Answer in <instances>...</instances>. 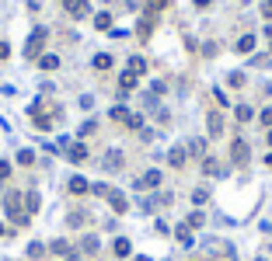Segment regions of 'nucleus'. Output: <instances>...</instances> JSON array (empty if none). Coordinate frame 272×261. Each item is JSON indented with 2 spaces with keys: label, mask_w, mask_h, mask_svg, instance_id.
I'll list each match as a JSON object with an SVG mask.
<instances>
[{
  "label": "nucleus",
  "mask_w": 272,
  "mask_h": 261,
  "mask_svg": "<svg viewBox=\"0 0 272 261\" xmlns=\"http://www.w3.org/2000/svg\"><path fill=\"white\" fill-rule=\"evenodd\" d=\"M46 35H49L46 28H35V32H32V39H28V46H25V56H28V60H35V56L42 53V42H46Z\"/></svg>",
  "instance_id": "obj_1"
},
{
  "label": "nucleus",
  "mask_w": 272,
  "mask_h": 261,
  "mask_svg": "<svg viewBox=\"0 0 272 261\" xmlns=\"http://www.w3.org/2000/svg\"><path fill=\"white\" fill-rule=\"evenodd\" d=\"M7 212H11V219L21 226V223H28V212H21V195L18 192H11L7 195Z\"/></svg>",
  "instance_id": "obj_2"
},
{
  "label": "nucleus",
  "mask_w": 272,
  "mask_h": 261,
  "mask_svg": "<svg viewBox=\"0 0 272 261\" xmlns=\"http://www.w3.org/2000/svg\"><path fill=\"white\" fill-rule=\"evenodd\" d=\"M185 157H189V150H185V146H171L168 164H171V167H185Z\"/></svg>",
  "instance_id": "obj_3"
},
{
  "label": "nucleus",
  "mask_w": 272,
  "mask_h": 261,
  "mask_svg": "<svg viewBox=\"0 0 272 261\" xmlns=\"http://www.w3.org/2000/svg\"><path fill=\"white\" fill-rule=\"evenodd\" d=\"M67 160H73V164H84V160H87V146H80V143L67 146Z\"/></svg>",
  "instance_id": "obj_4"
},
{
  "label": "nucleus",
  "mask_w": 272,
  "mask_h": 261,
  "mask_svg": "<svg viewBox=\"0 0 272 261\" xmlns=\"http://www.w3.org/2000/svg\"><path fill=\"white\" fill-rule=\"evenodd\" d=\"M161 185V171H147L140 181H136V188H157Z\"/></svg>",
  "instance_id": "obj_5"
},
{
  "label": "nucleus",
  "mask_w": 272,
  "mask_h": 261,
  "mask_svg": "<svg viewBox=\"0 0 272 261\" xmlns=\"http://www.w3.org/2000/svg\"><path fill=\"white\" fill-rule=\"evenodd\" d=\"M136 84H140V77H136L133 70H126V73L119 77V87H122V94H129V91H133Z\"/></svg>",
  "instance_id": "obj_6"
},
{
  "label": "nucleus",
  "mask_w": 272,
  "mask_h": 261,
  "mask_svg": "<svg viewBox=\"0 0 272 261\" xmlns=\"http://www.w3.org/2000/svg\"><path fill=\"white\" fill-rule=\"evenodd\" d=\"M108 202H112V209H115V212H126V209H129V202H126V195H122V192H115V188L108 192Z\"/></svg>",
  "instance_id": "obj_7"
},
{
  "label": "nucleus",
  "mask_w": 272,
  "mask_h": 261,
  "mask_svg": "<svg viewBox=\"0 0 272 261\" xmlns=\"http://www.w3.org/2000/svg\"><path fill=\"white\" fill-rule=\"evenodd\" d=\"M230 153H234V164H244L248 160V143L244 139H234V150Z\"/></svg>",
  "instance_id": "obj_8"
},
{
  "label": "nucleus",
  "mask_w": 272,
  "mask_h": 261,
  "mask_svg": "<svg viewBox=\"0 0 272 261\" xmlns=\"http://www.w3.org/2000/svg\"><path fill=\"white\" fill-rule=\"evenodd\" d=\"M39 66H42V70H56V66H60V56H56V53H46V56H39Z\"/></svg>",
  "instance_id": "obj_9"
},
{
  "label": "nucleus",
  "mask_w": 272,
  "mask_h": 261,
  "mask_svg": "<svg viewBox=\"0 0 272 261\" xmlns=\"http://www.w3.org/2000/svg\"><path fill=\"white\" fill-rule=\"evenodd\" d=\"M94 28H98V32H108V28H112V14H108V11H105V14H94Z\"/></svg>",
  "instance_id": "obj_10"
},
{
  "label": "nucleus",
  "mask_w": 272,
  "mask_h": 261,
  "mask_svg": "<svg viewBox=\"0 0 272 261\" xmlns=\"http://www.w3.org/2000/svg\"><path fill=\"white\" fill-rule=\"evenodd\" d=\"M206 122H209V136H220V129H223V119H220L216 112H209V119H206Z\"/></svg>",
  "instance_id": "obj_11"
},
{
  "label": "nucleus",
  "mask_w": 272,
  "mask_h": 261,
  "mask_svg": "<svg viewBox=\"0 0 272 261\" xmlns=\"http://www.w3.org/2000/svg\"><path fill=\"white\" fill-rule=\"evenodd\" d=\"M67 11H70V14H80V18H84V14H87V0H67Z\"/></svg>",
  "instance_id": "obj_12"
},
{
  "label": "nucleus",
  "mask_w": 272,
  "mask_h": 261,
  "mask_svg": "<svg viewBox=\"0 0 272 261\" xmlns=\"http://www.w3.org/2000/svg\"><path fill=\"white\" fill-rule=\"evenodd\" d=\"M112 63H115V60H112L108 53H98V56H94V70H112Z\"/></svg>",
  "instance_id": "obj_13"
},
{
  "label": "nucleus",
  "mask_w": 272,
  "mask_h": 261,
  "mask_svg": "<svg viewBox=\"0 0 272 261\" xmlns=\"http://www.w3.org/2000/svg\"><path fill=\"white\" fill-rule=\"evenodd\" d=\"M255 49V35H241L237 39V53H251Z\"/></svg>",
  "instance_id": "obj_14"
},
{
  "label": "nucleus",
  "mask_w": 272,
  "mask_h": 261,
  "mask_svg": "<svg viewBox=\"0 0 272 261\" xmlns=\"http://www.w3.org/2000/svg\"><path fill=\"white\" fill-rule=\"evenodd\" d=\"M87 188H91V185H87L84 178H70V192H73V195H84Z\"/></svg>",
  "instance_id": "obj_15"
},
{
  "label": "nucleus",
  "mask_w": 272,
  "mask_h": 261,
  "mask_svg": "<svg viewBox=\"0 0 272 261\" xmlns=\"http://www.w3.org/2000/svg\"><path fill=\"white\" fill-rule=\"evenodd\" d=\"M129 251H133V244H129L126 237H119V240H115V254H119V258H126Z\"/></svg>",
  "instance_id": "obj_16"
},
{
  "label": "nucleus",
  "mask_w": 272,
  "mask_h": 261,
  "mask_svg": "<svg viewBox=\"0 0 272 261\" xmlns=\"http://www.w3.org/2000/svg\"><path fill=\"white\" fill-rule=\"evenodd\" d=\"M234 115H237V122H248L255 112H251V105H237V112H234Z\"/></svg>",
  "instance_id": "obj_17"
},
{
  "label": "nucleus",
  "mask_w": 272,
  "mask_h": 261,
  "mask_svg": "<svg viewBox=\"0 0 272 261\" xmlns=\"http://www.w3.org/2000/svg\"><path fill=\"white\" fill-rule=\"evenodd\" d=\"M129 70H133L136 77H140V73H147V60H140V56H133V60H129Z\"/></svg>",
  "instance_id": "obj_18"
},
{
  "label": "nucleus",
  "mask_w": 272,
  "mask_h": 261,
  "mask_svg": "<svg viewBox=\"0 0 272 261\" xmlns=\"http://www.w3.org/2000/svg\"><path fill=\"white\" fill-rule=\"evenodd\" d=\"M203 171H206V174H220V164H216V157H206V160H203Z\"/></svg>",
  "instance_id": "obj_19"
},
{
  "label": "nucleus",
  "mask_w": 272,
  "mask_h": 261,
  "mask_svg": "<svg viewBox=\"0 0 272 261\" xmlns=\"http://www.w3.org/2000/svg\"><path fill=\"white\" fill-rule=\"evenodd\" d=\"M227 84H230V87H244V73H241V70H234V73L227 77Z\"/></svg>",
  "instance_id": "obj_20"
},
{
  "label": "nucleus",
  "mask_w": 272,
  "mask_h": 261,
  "mask_svg": "<svg viewBox=\"0 0 272 261\" xmlns=\"http://www.w3.org/2000/svg\"><path fill=\"white\" fill-rule=\"evenodd\" d=\"M108 115H112V119H115V122H126V119H129V112H126V108H122V105H115V108H112V112H108Z\"/></svg>",
  "instance_id": "obj_21"
},
{
  "label": "nucleus",
  "mask_w": 272,
  "mask_h": 261,
  "mask_svg": "<svg viewBox=\"0 0 272 261\" xmlns=\"http://www.w3.org/2000/svg\"><path fill=\"white\" fill-rule=\"evenodd\" d=\"M108 157H112V160H105V167H112V171H115V167H122V153H119V150H112Z\"/></svg>",
  "instance_id": "obj_22"
},
{
  "label": "nucleus",
  "mask_w": 272,
  "mask_h": 261,
  "mask_svg": "<svg viewBox=\"0 0 272 261\" xmlns=\"http://www.w3.org/2000/svg\"><path fill=\"white\" fill-rule=\"evenodd\" d=\"M175 237H178V240H182V244H192V233H189V223H182V226H178V233H175Z\"/></svg>",
  "instance_id": "obj_23"
},
{
  "label": "nucleus",
  "mask_w": 272,
  "mask_h": 261,
  "mask_svg": "<svg viewBox=\"0 0 272 261\" xmlns=\"http://www.w3.org/2000/svg\"><path fill=\"white\" fill-rule=\"evenodd\" d=\"M164 7H168V0H147V14H157Z\"/></svg>",
  "instance_id": "obj_24"
},
{
  "label": "nucleus",
  "mask_w": 272,
  "mask_h": 261,
  "mask_svg": "<svg viewBox=\"0 0 272 261\" xmlns=\"http://www.w3.org/2000/svg\"><path fill=\"white\" fill-rule=\"evenodd\" d=\"M80 247H84L87 254H94V251H98V237H84V244H80Z\"/></svg>",
  "instance_id": "obj_25"
},
{
  "label": "nucleus",
  "mask_w": 272,
  "mask_h": 261,
  "mask_svg": "<svg viewBox=\"0 0 272 261\" xmlns=\"http://www.w3.org/2000/svg\"><path fill=\"white\" fill-rule=\"evenodd\" d=\"M203 150H206V143H203V139H196V143H189V153H196V157H203Z\"/></svg>",
  "instance_id": "obj_26"
},
{
  "label": "nucleus",
  "mask_w": 272,
  "mask_h": 261,
  "mask_svg": "<svg viewBox=\"0 0 272 261\" xmlns=\"http://www.w3.org/2000/svg\"><path fill=\"white\" fill-rule=\"evenodd\" d=\"M28 212H39V192H28Z\"/></svg>",
  "instance_id": "obj_27"
},
{
  "label": "nucleus",
  "mask_w": 272,
  "mask_h": 261,
  "mask_svg": "<svg viewBox=\"0 0 272 261\" xmlns=\"http://www.w3.org/2000/svg\"><path fill=\"white\" fill-rule=\"evenodd\" d=\"M32 160H35L32 150H21V153H18V164H32Z\"/></svg>",
  "instance_id": "obj_28"
},
{
  "label": "nucleus",
  "mask_w": 272,
  "mask_h": 261,
  "mask_svg": "<svg viewBox=\"0 0 272 261\" xmlns=\"http://www.w3.org/2000/svg\"><path fill=\"white\" fill-rule=\"evenodd\" d=\"M126 126H129V129H140V126H143V119H140V115H129V119H126Z\"/></svg>",
  "instance_id": "obj_29"
},
{
  "label": "nucleus",
  "mask_w": 272,
  "mask_h": 261,
  "mask_svg": "<svg viewBox=\"0 0 272 261\" xmlns=\"http://www.w3.org/2000/svg\"><path fill=\"white\" fill-rule=\"evenodd\" d=\"M189 226H203V212H192L189 216Z\"/></svg>",
  "instance_id": "obj_30"
},
{
  "label": "nucleus",
  "mask_w": 272,
  "mask_h": 261,
  "mask_svg": "<svg viewBox=\"0 0 272 261\" xmlns=\"http://www.w3.org/2000/svg\"><path fill=\"white\" fill-rule=\"evenodd\" d=\"M42 251H46L42 244H32V247H28V254H32V258H42Z\"/></svg>",
  "instance_id": "obj_31"
},
{
  "label": "nucleus",
  "mask_w": 272,
  "mask_h": 261,
  "mask_svg": "<svg viewBox=\"0 0 272 261\" xmlns=\"http://www.w3.org/2000/svg\"><path fill=\"white\" fill-rule=\"evenodd\" d=\"M7 174H11V164H7V160H0V181H4Z\"/></svg>",
  "instance_id": "obj_32"
},
{
  "label": "nucleus",
  "mask_w": 272,
  "mask_h": 261,
  "mask_svg": "<svg viewBox=\"0 0 272 261\" xmlns=\"http://www.w3.org/2000/svg\"><path fill=\"white\" fill-rule=\"evenodd\" d=\"M262 126H272V108H265V112H262Z\"/></svg>",
  "instance_id": "obj_33"
},
{
  "label": "nucleus",
  "mask_w": 272,
  "mask_h": 261,
  "mask_svg": "<svg viewBox=\"0 0 272 261\" xmlns=\"http://www.w3.org/2000/svg\"><path fill=\"white\" fill-rule=\"evenodd\" d=\"M7 56H11V46H7V42H0V60H7Z\"/></svg>",
  "instance_id": "obj_34"
},
{
  "label": "nucleus",
  "mask_w": 272,
  "mask_h": 261,
  "mask_svg": "<svg viewBox=\"0 0 272 261\" xmlns=\"http://www.w3.org/2000/svg\"><path fill=\"white\" fill-rule=\"evenodd\" d=\"M262 14H265V18H272V0H265V4H262Z\"/></svg>",
  "instance_id": "obj_35"
},
{
  "label": "nucleus",
  "mask_w": 272,
  "mask_h": 261,
  "mask_svg": "<svg viewBox=\"0 0 272 261\" xmlns=\"http://www.w3.org/2000/svg\"><path fill=\"white\" fill-rule=\"evenodd\" d=\"M196 7H209V0H196Z\"/></svg>",
  "instance_id": "obj_36"
},
{
  "label": "nucleus",
  "mask_w": 272,
  "mask_h": 261,
  "mask_svg": "<svg viewBox=\"0 0 272 261\" xmlns=\"http://www.w3.org/2000/svg\"><path fill=\"white\" fill-rule=\"evenodd\" d=\"M4 233H7V226H4V223H0V237H4Z\"/></svg>",
  "instance_id": "obj_37"
},
{
  "label": "nucleus",
  "mask_w": 272,
  "mask_h": 261,
  "mask_svg": "<svg viewBox=\"0 0 272 261\" xmlns=\"http://www.w3.org/2000/svg\"><path fill=\"white\" fill-rule=\"evenodd\" d=\"M265 164H269V167H272V153H269V157H265Z\"/></svg>",
  "instance_id": "obj_38"
},
{
  "label": "nucleus",
  "mask_w": 272,
  "mask_h": 261,
  "mask_svg": "<svg viewBox=\"0 0 272 261\" xmlns=\"http://www.w3.org/2000/svg\"><path fill=\"white\" fill-rule=\"evenodd\" d=\"M269 146H272V132H269Z\"/></svg>",
  "instance_id": "obj_39"
},
{
  "label": "nucleus",
  "mask_w": 272,
  "mask_h": 261,
  "mask_svg": "<svg viewBox=\"0 0 272 261\" xmlns=\"http://www.w3.org/2000/svg\"><path fill=\"white\" fill-rule=\"evenodd\" d=\"M269 49H272V46H269Z\"/></svg>",
  "instance_id": "obj_40"
}]
</instances>
